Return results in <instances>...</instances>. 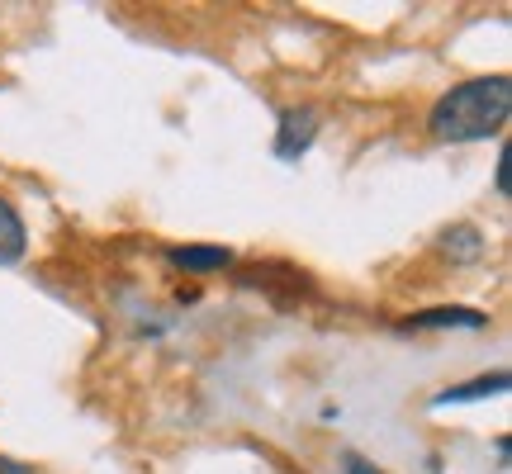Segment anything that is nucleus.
<instances>
[{"label": "nucleus", "instance_id": "nucleus-3", "mask_svg": "<svg viewBox=\"0 0 512 474\" xmlns=\"http://www.w3.org/2000/svg\"><path fill=\"white\" fill-rule=\"evenodd\" d=\"M166 261L176 271H190V275H214V271H228L238 256L233 247H219V242H185V247H166Z\"/></svg>", "mask_w": 512, "mask_h": 474}, {"label": "nucleus", "instance_id": "nucleus-9", "mask_svg": "<svg viewBox=\"0 0 512 474\" xmlns=\"http://www.w3.org/2000/svg\"><path fill=\"white\" fill-rule=\"evenodd\" d=\"M494 185H498V195H503V200H508V195H512V185H508V147L498 152V171H494Z\"/></svg>", "mask_w": 512, "mask_h": 474}, {"label": "nucleus", "instance_id": "nucleus-1", "mask_svg": "<svg viewBox=\"0 0 512 474\" xmlns=\"http://www.w3.org/2000/svg\"><path fill=\"white\" fill-rule=\"evenodd\" d=\"M512 114V81L503 72L470 76L456 81L451 91H441L427 110V133L437 143H484L498 138Z\"/></svg>", "mask_w": 512, "mask_h": 474}, {"label": "nucleus", "instance_id": "nucleus-7", "mask_svg": "<svg viewBox=\"0 0 512 474\" xmlns=\"http://www.w3.org/2000/svg\"><path fill=\"white\" fill-rule=\"evenodd\" d=\"M441 252L451 256V261H479L484 256V233H479L475 223H456V228H446V237H441Z\"/></svg>", "mask_w": 512, "mask_h": 474}, {"label": "nucleus", "instance_id": "nucleus-8", "mask_svg": "<svg viewBox=\"0 0 512 474\" xmlns=\"http://www.w3.org/2000/svg\"><path fill=\"white\" fill-rule=\"evenodd\" d=\"M337 465H342V474H384L380 465H375V460L370 456H361V451H337Z\"/></svg>", "mask_w": 512, "mask_h": 474}, {"label": "nucleus", "instance_id": "nucleus-6", "mask_svg": "<svg viewBox=\"0 0 512 474\" xmlns=\"http://www.w3.org/2000/svg\"><path fill=\"white\" fill-rule=\"evenodd\" d=\"M508 370H494V375H475V380L465 384H451V389H441L437 403H475V399H494V394H508Z\"/></svg>", "mask_w": 512, "mask_h": 474}, {"label": "nucleus", "instance_id": "nucleus-5", "mask_svg": "<svg viewBox=\"0 0 512 474\" xmlns=\"http://www.w3.org/2000/svg\"><path fill=\"white\" fill-rule=\"evenodd\" d=\"M24 252H29V228H24L15 204L0 195V266H15Z\"/></svg>", "mask_w": 512, "mask_h": 474}, {"label": "nucleus", "instance_id": "nucleus-2", "mask_svg": "<svg viewBox=\"0 0 512 474\" xmlns=\"http://www.w3.org/2000/svg\"><path fill=\"white\" fill-rule=\"evenodd\" d=\"M318 128H323V114L313 110V105H290V110H280V128H275V157H280V162H299V157L313 147Z\"/></svg>", "mask_w": 512, "mask_h": 474}, {"label": "nucleus", "instance_id": "nucleus-4", "mask_svg": "<svg viewBox=\"0 0 512 474\" xmlns=\"http://www.w3.org/2000/svg\"><path fill=\"white\" fill-rule=\"evenodd\" d=\"M489 323V313L484 309H465V304H441V309H418L403 318V328L413 332H427V328H484Z\"/></svg>", "mask_w": 512, "mask_h": 474}, {"label": "nucleus", "instance_id": "nucleus-10", "mask_svg": "<svg viewBox=\"0 0 512 474\" xmlns=\"http://www.w3.org/2000/svg\"><path fill=\"white\" fill-rule=\"evenodd\" d=\"M0 474H34V465H24V460L0 456Z\"/></svg>", "mask_w": 512, "mask_h": 474}]
</instances>
